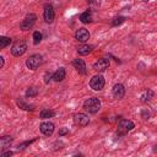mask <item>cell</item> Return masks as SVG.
Segmentation results:
<instances>
[{"mask_svg":"<svg viewBox=\"0 0 157 157\" xmlns=\"http://www.w3.org/2000/svg\"><path fill=\"white\" fill-rule=\"evenodd\" d=\"M34 141H36V139L29 140V141H26V142H23V144H20V145L17 146V150H18V151H22V150H25V148H26V146L31 145V144H32V142H34Z\"/></svg>","mask_w":157,"mask_h":157,"instance_id":"25","label":"cell"},{"mask_svg":"<svg viewBox=\"0 0 157 157\" xmlns=\"http://www.w3.org/2000/svg\"><path fill=\"white\" fill-rule=\"evenodd\" d=\"M142 1H148V0H142Z\"/></svg>","mask_w":157,"mask_h":157,"instance_id":"32","label":"cell"},{"mask_svg":"<svg viewBox=\"0 0 157 157\" xmlns=\"http://www.w3.org/2000/svg\"><path fill=\"white\" fill-rule=\"evenodd\" d=\"M90 37H91V34H90L88 29H86V28H78L75 32V39L78 40V42H81V43L87 42L90 39Z\"/></svg>","mask_w":157,"mask_h":157,"instance_id":"11","label":"cell"},{"mask_svg":"<svg viewBox=\"0 0 157 157\" xmlns=\"http://www.w3.org/2000/svg\"><path fill=\"white\" fill-rule=\"evenodd\" d=\"M112 94L117 99H121L125 96V87L121 83H115L112 88Z\"/></svg>","mask_w":157,"mask_h":157,"instance_id":"12","label":"cell"},{"mask_svg":"<svg viewBox=\"0 0 157 157\" xmlns=\"http://www.w3.org/2000/svg\"><path fill=\"white\" fill-rule=\"evenodd\" d=\"M37 94H38V90H37L36 87H29V88H27V91H26V97H27V98L36 97Z\"/></svg>","mask_w":157,"mask_h":157,"instance_id":"24","label":"cell"},{"mask_svg":"<svg viewBox=\"0 0 157 157\" xmlns=\"http://www.w3.org/2000/svg\"><path fill=\"white\" fill-rule=\"evenodd\" d=\"M141 118L148 119V118H150V112H148L147 109H142V112H141Z\"/></svg>","mask_w":157,"mask_h":157,"instance_id":"28","label":"cell"},{"mask_svg":"<svg viewBox=\"0 0 157 157\" xmlns=\"http://www.w3.org/2000/svg\"><path fill=\"white\" fill-rule=\"evenodd\" d=\"M0 61H1V67H4V64H5V59H4V56H0Z\"/></svg>","mask_w":157,"mask_h":157,"instance_id":"30","label":"cell"},{"mask_svg":"<svg viewBox=\"0 0 157 157\" xmlns=\"http://www.w3.org/2000/svg\"><path fill=\"white\" fill-rule=\"evenodd\" d=\"M66 76V71H65V67H59L56 71L53 72V81L55 82H61Z\"/></svg>","mask_w":157,"mask_h":157,"instance_id":"14","label":"cell"},{"mask_svg":"<svg viewBox=\"0 0 157 157\" xmlns=\"http://www.w3.org/2000/svg\"><path fill=\"white\" fill-rule=\"evenodd\" d=\"M109 65H110L109 59H107V58H101V59H98V60L93 64V70L97 71V72H103V71H105V70L109 67Z\"/></svg>","mask_w":157,"mask_h":157,"instance_id":"8","label":"cell"},{"mask_svg":"<svg viewBox=\"0 0 157 157\" xmlns=\"http://www.w3.org/2000/svg\"><path fill=\"white\" fill-rule=\"evenodd\" d=\"M135 128V124L129 120V119H121L118 123V129H117V135L118 136H125L129 131H131Z\"/></svg>","mask_w":157,"mask_h":157,"instance_id":"2","label":"cell"},{"mask_svg":"<svg viewBox=\"0 0 157 157\" xmlns=\"http://www.w3.org/2000/svg\"><path fill=\"white\" fill-rule=\"evenodd\" d=\"M43 64V56L40 54H32L31 56H28V59L26 60V66L29 70H37L40 65Z\"/></svg>","mask_w":157,"mask_h":157,"instance_id":"3","label":"cell"},{"mask_svg":"<svg viewBox=\"0 0 157 157\" xmlns=\"http://www.w3.org/2000/svg\"><path fill=\"white\" fill-rule=\"evenodd\" d=\"M54 129H55V125L52 121H43L39 125V130L44 136H52L54 132Z\"/></svg>","mask_w":157,"mask_h":157,"instance_id":"10","label":"cell"},{"mask_svg":"<svg viewBox=\"0 0 157 157\" xmlns=\"http://www.w3.org/2000/svg\"><path fill=\"white\" fill-rule=\"evenodd\" d=\"M153 96H155V92L152 90H145L142 92V94L140 96V101L142 103H147V102H150L153 98Z\"/></svg>","mask_w":157,"mask_h":157,"instance_id":"16","label":"cell"},{"mask_svg":"<svg viewBox=\"0 0 157 157\" xmlns=\"http://www.w3.org/2000/svg\"><path fill=\"white\" fill-rule=\"evenodd\" d=\"M92 49H93L92 45H90V44H82V45L77 47V53L80 55H87V54H90L92 52Z\"/></svg>","mask_w":157,"mask_h":157,"instance_id":"18","label":"cell"},{"mask_svg":"<svg viewBox=\"0 0 157 157\" xmlns=\"http://www.w3.org/2000/svg\"><path fill=\"white\" fill-rule=\"evenodd\" d=\"M155 151H157V146H156V148H155Z\"/></svg>","mask_w":157,"mask_h":157,"instance_id":"31","label":"cell"},{"mask_svg":"<svg viewBox=\"0 0 157 157\" xmlns=\"http://www.w3.org/2000/svg\"><path fill=\"white\" fill-rule=\"evenodd\" d=\"M12 42V39L10 37H5V36H1L0 37V49H4L5 47H7L10 43Z\"/></svg>","mask_w":157,"mask_h":157,"instance_id":"21","label":"cell"},{"mask_svg":"<svg viewBox=\"0 0 157 157\" xmlns=\"http://www.w3.org/2000/svg\"><path fill=\"white\" fill-rule=\"evenodd\" d=\"M16 104L18 105V108H21V109H23V110H34V105L33 104H28V103H26L22 98H20V99H17L16 101Z\"/></svg>","mask_w":157,"mask_h":157,"instance_id":"19","label":"cell"},{"mask_svg":"<svg viewBox=\"0 0 157 157\" xmlns=\"http://www.w3.org/2000/svg\"><path fill=\"white\" fill-rule=\"evenodd\" d=\"M72 66L76 69V71L81 75H86L87 74V67H86V64L82 59H75L72 61Z\"/></svg>","mask_w":157,"mask_h":157,"instance_id":"13","label":"cell"},{"mask_svg":"<svg viewBox=\"0 0 157 157\" xmlns=\"http://www.w3.org/2000/svg\"><path fill=\"white\" fill-rule=\"evenodd\" d=\"M80 21L82 23H91L92 22V11L91 10H86L85 12H82L80 15Z\"/></svg>","mask_w":157,"mask_h":157,"instance_id":"17","label":"cell"},{"mask_svg":"<svg viewBox=\"0 0 157 157\" xmlns=\"http://www.w3.org/2000/svg\"><path fill=\"white\" fill-rule=\"evenodd\" d=\"M125 20H126V17H124V16H118V17H115V18L112 21V27L120 26L121 23H124V22H125Z\"/></svg>","mask_w":157,"mask_h":157,"instance_id":"22","label":"cell"},{"mask_svg":"<svg viewBox=\"0 0 157 157\" xmlns=\"http://www.w3.org/2000/svg\"><path fill=\"white\" fill-rule=\"evenodd\" d=\"M52 80H53V72L47 71V72L44 74V83H49Z\"/></svg>","mask_w":157,"mask_h":157,"instance_id":"26","label":"cell"},{"mask_svg":"<svg viewBox=\"0 0 157 157\" xmlns=\"http://www.w3.org/2000/svg\"><path fill=\"white\" fill-rule=\"evenodd\" d=\"M36 21H37V16H36L34 13H27L26 17L23 18V21L21 22L20 28H21L22 31H29V29L34 26Z\"/></svg>","mask_w":157,"mask_h":157,"instance_id":"6","label":"cell"},{"mask_svg":"<svg viewBox=\"0 0 157 157\" xmlns=\"http://www.w3.org/2000/svg\"><path fill=\"white\" fill-rule=\"evenodd\" d=\"M90 123V118L85 113H76L74 115V124L77 126H86Z\"/></svg>","mask_w":157,"mask_h":157,"instance_id":"9","label":"cell"},{"mask_svg":"<svg viewBox=\"0 0 157 157\" xmlns=\"http://www.w3.org/2000/svg\"><path fill=\"white\" fill-rule=\"evenodd\" d=\"M12 137L11 136H9V135H4V136H1V139H0V146H1V150L2 151H5V150H7V148H10V146H11V144H12Z\"/></svg>","mask_w":157,"mask_h":157,"instance_id":"15","label":"cell"},{"mask_svg":"<svg viewBox=\"0 0 157 157\" xmlns=\"http://www.w3.org/2000/svg\"><path fill=\"white\" fill-rule=\"evenodd\" d=\"M104 85H105V80H104V77H103L102 75H99V74L92 76V78L90 80V87H91L92 90H94V91H101V90H103Z\"/></svg>","mask_w":157,"mask_h":157,"instance_id":"5","label":"cell"},{"mask_svg":"<svg viewBox=\"0 0 157 157\" xmlns=\"http://www.w3.org/2000/svg\"><path fill=\"white\" fill-rule=\"evenodd\" d=\"M42 38H43V36H42V33H40L39 31L33 32V44H34V45L39 44V43L42 42Z\"/></svg>","mask_w":157,"mask_h":157,"instance_id":"23","label":"cell"},{"mask_svg":"<svg viewBox=\"0 0 157 157\" xmlns=\"http://www.w3.org/2000/svg\"><path fill=\"white\" fill-rule=\"evenodd\" d=\"M55 115V112L52 110V109H48V108H44L40 110L39 113V118L40 119H48V118H53Z\"/></svg>","mask_w":157,"mask_h":157,"instance_id":"20","label":"cell"},{"mask_svg":"<svg viewBox=\"0 0 157 157\" xmlns=\"http://www.w3.org/2000/svg\"><path fill=\"white\" fill-rule=\"evenodd\" d=\"M67 134H69V129H67V128H61V129H59V132H58L59 136H64V135H67Z\"/></svg>","mask_w":157,"mask_h":157,"instance_id":"27","label":"cell"},{"mask_svg":"<svg viewBox=\"0 0 157 157\" xmlns=\"http://www.w3.org/2000/svg\"><path fill=\"white\" fill-rule=\"evenodd\" d=\"M26 50H27V43L23 39H18L11 47V54L13 56H21L26 53Z\"/></svg>","mask_w":157,"mask_h":157,"instance_id":"4","label":"cell"},{"mask_svg":"<svg viewBox=\"0 0 157 157\" xmlns=\"http://www.w3.org/2000/svg\"><path fill=\"white\" fill-rule=\"evenodd\" d=\"M83 109L90 114H96L101 109V101L97 97H90L83 102Z\"/></svg>","mask_w":157,"mask_h":157,"instance_id":"1","label":"cell"},{"mask_svg":"<svg viewBox=\"0 0 157 157\" xmlns=\"http://www.w3.org/2000/svg\"><path fill=\"white\" fill-rule=\"evenodd\" d=\"M55 17V12H54V7L52 4H45L44 5V10H43V18L47 23H52L54 21Z\"/></svg>","mask_w":157,"mask_h":157,"instance_id":"7","label":"cell"},{"mask_svg":"<svg viewBox=\"0 0 157 157\" xmlns=\"http://www.w3.org/2000/svg\"><path fill=\"white\" fill-rule=\"evenodd\" d=\"M12 155H13L12 151H2L0 156H1V157H10V156H12Z\"/></svg>","mask_w":157,"mask_h":157,"instance_id":"29","label":"cell"}]
</instances>
